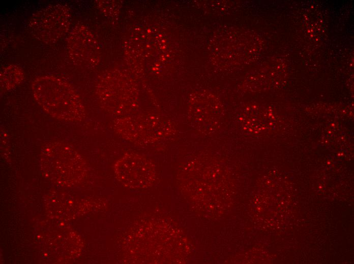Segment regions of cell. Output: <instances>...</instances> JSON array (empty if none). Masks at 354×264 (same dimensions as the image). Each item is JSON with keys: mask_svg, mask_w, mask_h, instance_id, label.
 <instances>
[{"mask_svg": "<svg viewBox=\"0 0 354 264\" xmlns=\"http://www.w3.org/2000/svg\"><path fill=\"white\" fill-rule=\"evenodd\" d=\"M33 96L51 117L67 122H80L85 117L80 97L74 87L61 78L45 75L32 82Z\"/></svg>", "mask_w": 354, "mask_h": 264, "instance_id": "6da1fadb", "label": "cell"}, {"mask_svg": "<svg viewBox=\"0 0 354 264\" xmlns=\"http://www.w3.org/2000/svg\"><path fill=\"white\" fill-rule=\"evenodd\" d=\"M41 167L45 177L60 185L71 186L82 182L87 173L82 156L67 143L52 142L42 148Z\"/></svg>", "mask_w": 354, "mask_h": 264, "instance_id": "7a4b0ae2", "label": "cell"}, {"mask_svg": "<svg viewBox=\"0 0 354 264\" xmlns=\"http://www.w3.org/2000/svg\"><path fill=\"white\" fill-rule=\"evenodd\" d=\"M113 127L122 138L140 146L164 140L176 131L170 121L154 115L121 117L114 121Z\"/></svg>", "mask_w": 354, "mask_h": 264, "instance_id": "3957f363", "label": "cell"}, {"mask_svg": "<svg viewBox=\"0 0 354 264\" xmlns=\"http://www.w3.org/2000/svg\"><path fill=\"white\" fill-rule=\"evenodd\" d=\"M71 21L70 11L67 6L50 5L32 15L28 20L27 28L39 41L54 43L66 34Z\"/></svg>", "mask_w": 354, "mask_h": 264, "instance_id": "277c9868", "label": "cell"}, {"mask_svg": "<svg viewBox=\"0 0 354 264\" xmlns=\"http://www.w3.org/2000/svg\"><path fill=\"white\" fill-rule=\"evenodd\" d=\"M116 179L131 188H146L154 182L156 171L154 164L146 157L137 153H126L114 164Z\"/></svg>", "mask_w": 354, "mask_h": 264, "instance_id": "5b68a950", "label": "cell"}, {"mask_svg": "<svg viewBox=\"0 0 354 264\" xmlns=\"http://www.w3.org/2000/svg\"><path fill=\"white\" fill-rule=\"evenodd\" d=\"M134 89L124 81L111 75L99 83L97 93L103 108L109 113H128L135 102Z\"/></svg>", "mask_w": 354, "mask_h": 264, "instance_id": "8992f818", "label": "cell"}, {"mask_svg": "<svg viewBox=\"0 0 354 264\" xmlns=\"http://www.w3.org/2000/svg\"><path fill=\"white\" fill-rule=\"evenodd\" d=\"M189 113L191 125L202 133L211 134L220 125L221 111L217 101L213 98L203 100L195 96L191 103Z\"/></svg>", "mask_w": 354, "mask_h": 264, "instance_id": "52a82bcc", "label": "cell"}, {"mask_svg": "<svg viewBox=\"0 0 354 264\" xmlns=\"http://www.w3.org/2000/svg\"><path fill=\"white\" fill-rule=\"evenodd\" d=\"M86 30L81 25L74 27L70 32L67 41V48L68 55L75 63L80 64L85 63L87 60L88 53L87 46L92 41L88 34H86Z\"/></svg>", "mask_w": 354, "mask_h": 264, "instance_id": "ba28073f", "label": "cell"}, {"mask_svg": "<svg viewBox=\"0 0 354 264\" xmlns=\"http://www.w3.org/2000/svg\"><path fill=\"white\" fill-rule=\"evenodd\" d=\"M1 92L11 90L19 85L24 79L22 69L18 65H9L1 72Z\"/></svg>", "mask_w": 354, "mask_h": 264, "instance_id": "9c48e42d", "label": "cell"}]
</instances>
